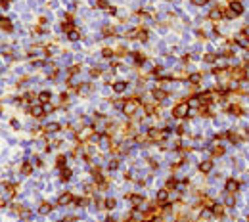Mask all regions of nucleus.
Returning <instances> with one entry per match:
<instances>
[{
	"mask_svg": "<svg viewBox=\"0 0 249 222\" xmlns=\"http://www.w3.org/2000/svg\"><path fill=\"white\" fill-rule=\"evenodd\" d=\"M117 165H119V161L115 159V161H111V163H109V169H117Z\"/></svg>",
	"mask_w": 249,
	"mask_h": 222,
	"instance_id": "obj_39",
	"label": "nucleus"
},
{
	"mask_svg": "<svg viewBox=\"0 0 249 222\" xmlns=\"http://www.w3.org/2000/svg\"><path fill=\"white\" fill-rule=\"evenodd\" d=\"M94 132H96V128H94V126H86L82 132H79V140H82V142L88 140L90 136H94Z\"/></svg>",
	"mask_w": 249,
	"mask_h": 222,
	"instance_id": "obj_3",
	"label": "nucleus"
},
{
	"mask_svg": "<svg viewBox=\"0 0 249 222\" xmlns=\"http://www.w3.org/2000/svg\"><path fill=\"white\" fill-rule=\"evenodd\" d=\"M61 222H75V216H65Z\"/></svg>",
	"mask_w": 249,
	"mask_h": 222,
	"instance_id": "obj_38",
	"label": "nucleus"
},
{
	"mask_svg": "<svg viewBox=\"0 0 249 222\" xmlns=\"http://www.w3.org/2000/svg\"><path fill=\"white\" fill-rule=\"evenodd\" d=\"M67 37H69V40H79V38H81V35L77 33V31H71V33L67 35Z\"/></svg>",
	"mask_w": 249,
	"mask_h": 222,
	"instance_id": "obj_27",
	"label": "nucleus"
},
{
	"mask_svg": "<svg viewBox=\"0 0 249 222\" xmlns=\"http://www.w3.org/2000/svg\"><path fill=\"white\" fill-rule=\"evenodd\" d=\"M106 222H115V220H113V218H107V220H106Z\"/></svg>",
	"mask_w": 249,
	"mask_h": 222,
	"instance_id": "obj_41",
	"label": "nucleus"
},
{
	"mask_svg": "<svg viewBox=\"0 0 249 222\" xmlns=\"http://www.w3.org/2000/svg\"><path fill=\"white\" fill-rule=\"evenodd\" d=\"M209 17L213 19V21H219V19L222 17V10H220V8H213L211 14H209Z\"/></svg>",
	"mask_w": 249,
	"mask_h": 222,
	"instance_id": "obj_12",
	"label": "nucleus"
},
{
	"mask_svg": "<svg viewBox=\"0 0 249 222\" xmlns=\"http://www.w3.org/2000/svg\"><path fill=\"white\" fill-rule=\"evenodd\" d=\"M138 105H140V100H136V98L124 100V104H123V111L127 113V115H132L134 111H138Z\"/></svg>",
	"mask_w": 249,
	"mask_h": 222,
	"instance_id": "obj_1",
	"label": "nucleus"
},
{
	"mask_svg": "<svg viewBox=\"0 0 249 222\" xmlns=\"http://www.w3.org/2000/svg\"><path fill=\"white\" fill-rule=\"evenodd\" d=\"M134 61H136V63H142V61H144V56L136 52V54H134Z\"/></svg>",
	"mask_w": 249,
	"mask_h": 222,
	"instance_id": "obj_32",
	"label": "nucleus"
},
{
	"mask_svg": "<svg viewBox=\"0 0 249 222\" xmlns=\"http://www.w3.org/2000/svg\"><path fill=\"white\" fill-rule=\"evenodd\" d=\"M188 107H201V98L199 96H194L188 100Z\"/></svg>",
	"mask_w": 249,
	"mask_h": 222,
	"instance_id": "obj_14",
	"label": "nucleus"
},
{
	"mask_svg": "<svg viewBox=\"0 0 249 222\" xmlns=\"http://www.w3.org/2000/svg\"><path fill=\"white\" fill-rule=\"evenodd\" d=\"M96 6H100V8H106V10H109V6H107V2H106V0H98V2H96Z\"/></svg>",
	"mask_w": 249,
	"mask_h": 222,
	"instance_id": "obj_30",
	"label": "nucleus"
},
{
	"mask_svg": "<svg viewBox=\"0 0 249 222\" xmlns=\"http://www.w3.org/2000/svg\"><path fill=\"white\" fill-rule=\"evenodd\" d=\"M174 188H176V180H174V178L167 180V190H174Z\"/></svg>",
	"mask_w": 249,
	"mask_h": 222,
	"instance_id": "obj_28",
	"label": "nucleus"
},
{
	"mask_svg": "<svg viewBox=\"0 0 249 222\" xmlns=\"http://www.w3.org/2000/svg\"><path fill=\"white\" fill-rule=\"evenodd\" d=\"M50 100H52V94H50V92H40V94H38V102L42 105L50 104Z\"/></svg>",
	"mask_w": 249,
	"mask_h": 222,
	"instance_id": "obj_10",
	"label": "nucleus"
},
{
	"mask_svg": "<svg viewBox=\"0 0 249 222\" xmlns=\"http://www.w3.org/2000/svg\"><path fill=\"white\" fill-rule=\"evenodd\" d=\"M232 79L234 81H243L245 79V71H243L241 67H234V69H232Z\"/></svg>",
	"mask_w": 249,
	"mask_h": 222,
	"instance_id": "obj_4",
	"label": "nucleus"
},
{
	"mask_svg": "<svg viewBox=\"0 0 249 222\" xmlns=\"http://www.w3.org/2000/svg\"><path fill=\"white\" fill-rule=\"evenodd\" d=\"M243 33H245V37H247V38H249V27H247V29H245V31H243Z\"/></svg>",
	"mask_w": 249,
	"mask_h": 222,
	"instance_id": "obj_40",
	"label": "nucleus"
},
{
	"mask_svg": "<svg viewBox=\"0 0 249 222\" xmlns=\"http://www.w3.org/2000/svg\"><path fill=\"white\" fill-rule=\"evenodd\" d=\"M29 113H31V115H33V117H42V115H44V109H42V107H40V105H31Z\"/></svg>",
	"mask_w": 249,
	"mask_h": 222,
	"instance_id": "obj_11",
	"label": "nucleus"
},
{
	"mask_svg": "<svg viewBox=\"0 0 249 222\" xmlns=\"http://www.w3.org/2000/svg\"><path fill=\"white\" fill-rule=\"evenodd\" d=\"M0 6H2V8H8L10 6V0H0Z\"/></svg>",
	"mask_w": 249,
	"mask_h": 222,
	"instance_id": "obj_37",
	"label": "nucleus"
},
{
	"mask_svg": "<svg viewBox=\"0 0 249 222\" xmlns=\"http://www.w3.org/2000/svg\"><path fill=\"white\" fill-rule=\"evenodd\" d=\"M106 207H107V209H113V207H115V199H113V197L106 199Z\"/></svg>",
	"mask_w": 249,
	"mask_h": 222,
	"instance_id": "obj_29",
	"label": "nucleus"
},
{
	"mask_svg": "<svg viewBox=\"0 0 249 222\" xmlns=\"http://www.w3.org/2000/svg\"><path fill=\"white\" fill-rule=\"evenodd\" d=\"M79 69H81L79 65H75V67H69V75H75V73H77V71H79Z\"/></svg>",
	"mask_w": 249,
	"mask_h": 222,
	"instance_id": "obj_35",
	"label": "nucleus"
},
{
	"mask_svg": "<svg viewBox=\"0 0 249 222\" xmlns=\"http://www.w3.org/2000/svg\"><path fill=\"white\" fill-rule=\"evenodd\" d=\"M60 178L63 180V182H65V180H69L71 178V170L69 169H63V170H61V174H60Z\"/></svg>",
	"mask_w": 249,
	"mask_h": 222,
	"instance_id": "obj_20",
	"label": "nucleus"
},
{
	"mask_svg": "<svg viewBox=\"0 0 249 222\" xmlns=\"http://www.w3.org/2000/svg\"><path fill=\"white\" fill-rule=\"evenodd\" d=\"M21 172H23V174H31V172H33V165H31V163H23Z\"/></svg>",
	"mask_w": 249,
	"mask_h": 222,
	"instance_id": "obj_19",
	"label": "nucleus"
},
{
	"mask_svg": "<svg viewBox=\"0 0 249 222\" xmlns=\"http://www.w3.org/2000/svg\"><path fill=\"white\" fill-rule=\"evenodd\" d=\"M234 203H236V199L232 195H226V205H234Z\"/></svg>",
	"mask_w": 249,
	"mask_h": 222,
	"instance_id": "obj_34",
	"label": "nucleus"
},
{
	"mask_svg": "<svg viewBox=\"0 0 249 222\" xmlns=\"http://www.w3.org/2000/svg\"><path fill=\"white\" fill-rule=\"evenodd\" d=\"M44 130L46 132H58L60 130V125H58V123H50V125L44 126Z\"/></svg>",
	"mask_w": 249,
	"mask_h": 222,
	"instance_id": "obj_18",
	"label": "nucleus"
},
{
	"mask_svg": "<svg viewBox=\"0 0 249 222\" xmlns=\"http://www.w3.org/2000/svg\"><path fill=\"white\" fill-rule=\"evenodd\" d=\"M199 81H201V73H194V75H190V82H192V84H198Z\"/></svg>",
	"mask_w": 249,
	"mask_h": 222,
	"instance_id": "obj_21",
	"label": "nucleus"
},
{
	"mask_svg": "<svg viewBox=\"0 0 249 222\" xmlns=\"http://www.w3.org/2000/svg\"><path fill=\"white\" fill-rule=\"evenodd\" d=\"M203 59L207 61V63H213V61L217 59V54H205V56H203Z\"/></svg>",
	"mask_w": 249,
	"mask_h": 222,
	"instance_id": "obj_25",
	"label": "nucleus"
},
{
	"mask_svg": "<svg viewBox=\"0 0 249 222\" xmlns=\"http://www.w3.org/2000/svg\"><path fill=\"white\" fill-rule=\"evenodd\" d=\"M71 201H73V195L67 192V193H63V195H61V197L58 199V203H60V205H69Z\"/></svg>",
	"mask_w": 249,
	"mask_h": 222,
	"instance_id": "obj_13",
	"label": "nucleus"
},
{
	"mask_svg": "<svg viewBox=\"0 0 249 222\" xmlns=\"http://www.w3.org/2000/svg\"><path fill=\"white\" fill-rule=\"evenodd\" d=\"M52 211V205L50 203H40V207H38V213L40 214H48Z\"/></svg>",
	"mask_w": 249,
	"mask_h": 222,
	"instance_id": "obj_17",
	"label": "nucleus"
},
{
	"mask_svg": "<svg viewBox=\"0 0 249 222\" xmlns=\"http://www.w3.org/2000/svg\"><path fill=\"white\" fill-rule=\"evenodd\" d=\"M56 165H58V167H63V165H65V157H63V155H60V157H58V161H56Z\"/></svg>",
	"mask_w": 249,
	"mask_h": 222,
	"instance_id": "obj_33",
	"label": "nucleus"
},
{
	"mask_svg": "<svg viewBox=\"0 0 249 222\" xmlns=\"http://www.w3.org/2000/svg\"><path fill=\"white\" fill-rule=\"evenodd\" d=\"M222 153H224V147H220V146L213 147V155H215V157H219V155H222Z\"/></svg>",
	"mask_w": 249,
	"mask_h": 222,
	"instance_id": "obj_26",
	"label": "nucleus"
},
{
	"mask_svg": "<svg viewBox=\"0 0 249 222\" xmlns=\"http://www.w3.org/2000/svg\"><path fill=\"white\" fill-rule=\"evenodd\" d=\"M192 2H194L195 6H203V4H207V0H192Z\"/></svg>",
	"mask_w": 249,
	"mask_h": 222,
	"instance_id": "obj_36",
	"label": "nucleus"
},
{
	"mask_svg": "<svg viewBox=\"0 0 249 222\" xmlns=\"http://www.w3.org/2000/svg\"><path fill=\"white\" fill-rule=\"evenodd\" d=\"M124 88H127V82H124V81H119V82H115V84H113V90H115L117 94H121Z\"/></svg>",
	"mask_w": 249,
	"mask_h": 222,
	"instance_id": "obj_16",
	"label": "nucleus"
},
{
	"mask_svg": "<svg viewBox=\"0 0 249 222\" xmlns=\"http://www.w3.org/2000/svg\"><path fill=\"white\" fill-rule=\"evenodd\" d=\"M228 111L234 113V115H241V107L240 105H230V107H228Z\"/></svg>",
	"mask_w": 249,
	"mask_h": 222,
	"instance_id": "obj_22",
	"label": "nucleus"
},
{
	"mask_svg": "<svg viewBox=\"0 0 249 222\" xmlns=\"http://www.w3.org/2000/svg\"><path fill=\"white\" fill-rule=\"evenodd\" d=\"M0 29H4V31H8V33H12V31H14V25H12V21H10V19L0 17Z\"/></svg>",
	"mask_w": 249,
	"mask_h": 222,
	"instance_id": "obj_5",
	"label": "nucleus"
},
{
	"mask_svg": "<svg viewBox=\"0 0 249 222\" xmlns=\"http://www.w3.org/2000/svg\"><path fill=\"white\" fill-rule=\"evenodd\" d=\"M199 170H201V172H211V170H213V161H203L199 165Z\"/></svg>",
	"mask_w": 249,
	"mask_h": 222,
	"instance_id": "obj_15",
	"label": "nucleus"
},
{
	"mask_svg": "<svg viewBox=\"0 0 249 222\" xmlns=\"http://www.w3.org/2000/svg\"><path fill=\"white\" fill-rule=\"evenodd\" d=\"M238 188H240V182H238V180H228V182H226V192L228 193H232V192H236V190Z\"/></svg>",
	"mask_w": 249,
	"mask_h": 222,
	"instance_id": "obj_7",
	"label": "nucleus"
},
{
	"mask_svg": "<svg viewBox=\"0 0 249 222\" xmlns=\"http://www.w3.org/2000/svg\"><path fill=\"white\" fill-rule=\"evenodd\" d=\"M213 214L219 216V218H222V216H224V207H222L220 203H215V205H213Z\"/></svg>",
	"mask_w": 249,
	"mask_h": 222,
	"instance_id": "obj_9",
	"label": "nucleus"
},
{
	"mask_svg": "<svg viewBox=\"0 0 249 222\" xmlns=\"http://www.w3.org/2000/svg\"><path fill=\"white\" fill-rule=\"evenodd\" d=\"M188 111H190L188 102H182V104H178V105L173 109V117H176V119H184L186 115H188Z\"/></svg>",
	"mask_w": 249,
	"mask_h": 222,
	"instance_id": "obj_2",
	"label": "nucleus"
},
{
	"mask_svg": "<svg viewBox=\"0 0 249 222\" xmlns=\"http://www.w3.org/2000/svg\"><path fill=\"white\" fill-rule=\"evenodd\" d=\"M241 12H243V8L240 2H230V15H240Z\"/></svg>",
	"mask_w": 249,
	"mask_h": 222,
	"instance_id": "obj_6",
	"label": "nucleus"
},
{
	"mask_svg": "<svg viewBox=\"0 0 249 222\" xmlns=\"http://www.w3.org/2000/svg\"><path fill=\"white\" fill-rule=\"evenodd\" d=\"M102 54H103V58H111V56L115 54V52H113V50H109V48H106V50H103Z\"/></svg>",
	"mask_w": 249,
	"mask_h": 222,
	"instance_id": "obj_31",
	"label": "nucleus"
},
{
	"mask_svg": "<svg viewBox=\"0 0 249 222\" xmlns=\"http://www.w3.org/2000/svg\"><path fill=\"white\" fill-rule=\"evenodd\" d=\"M167 199H169V190L167 188L159 190V192H157V201H159V203H167Z\"/></svg>",
	"mask_w": 249,
	"mask_h": 222,
	"instance_id": "obj_8",
	"label": "nucleus"
},
{
	"mask_svg": "<svg viewBox=\"0 0 249 222\" xmlns=\"http://www.w3.org/2000/svg\"><path fill=\"white\" fill-rule=\"evenodd\" d=\"M165 96H167V94H165L163 90H153V98H155V100H163Z\"/></svg>",
	"mask_w": 249,
	"mask_h": 222,
	"instance_id": "obj_23",
	"label": "nucleus"
},
{
	"mask_svg": "<svg viewBox=\"0 0 249 222\" xmlns=\"http://www.w3.org/2000/svg\"><path fill=\"white\" fill-rule=\"evenodd\" d=\"M131 201H132L134 205H140L144 201V197H142V195H131Z\"/></svg>",
	"mask_w": 249,
	"mask_h": 222,
	"instance_id": "obj_24",
	"label": "nucleus"
}]
</instances>
